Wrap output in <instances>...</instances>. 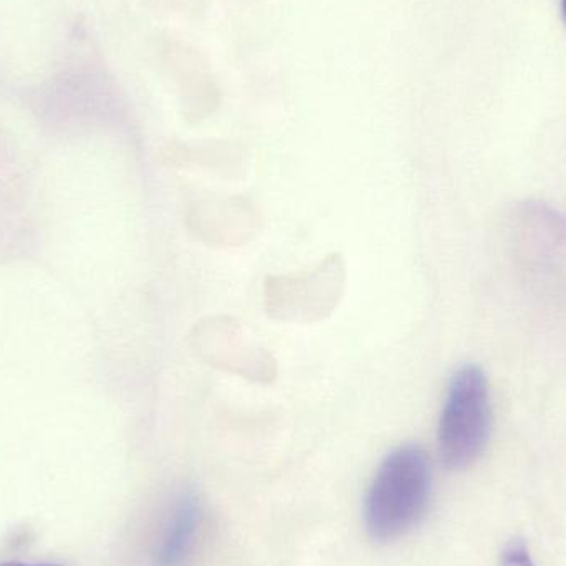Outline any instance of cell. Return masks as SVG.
Here are the masks:
<instances>
[{
  "mask_svg": "<svg viewBox=\"0 0 566 566\" xmlns=\"http://www.w3.org/2000/svg\"><path fill=\"white\" fill-rule=\"evenodd\" d=\"M431 464L421 446H399L379 465L365 502V524L376 542H392L411 531L431 497Z\"/></svg>",
  "mask_w": 566,
  "mask_h": 566,
  "instance_id": "1",
  "label": "cell"
},
{
  "mask_svg": "<svg viewBox=\"0 0 566 566\" xmlns=\"http://www.w3.org/2000/svg\"><path fill=\"white\" fill-rule=\"evenodd\" d=\"M492 411L485 373L464 365L452 375L446 392L438 442L442 464L451 471L471 468L488 448Z\"/></svg>",
  "mask_w": 566,
  "mask_h": 566,
  "instance_id": "2",
  "label": "cell"
},
{
  "mask_svg": "<svg viewBox=\"0 0 566 566\" xmlns=\"http://www.w3.org/2000/svg\"><path fill=\"white\" fill-rule=\"evenodd\" d=\"M201 502L195 492L176 499L156 547V566H186L195 552L201 527Z\"/></svg>",
  "mask_w": 566,
  "mask_h": 566,
  "instance_id": "3",
  "label": "cell"
},
{
  "mask_svg": "<svg viewBox=\"0 0 566 566\" xmlns=\"http://www.w3.org/2000/svg\"><path fill=\"white\" fill-rule=\"evenodd\" d=\"M502 566H535V564L527 547L521 542H514L505 547L502 554Z\"/></svg>",
  "mask_w": 566,
  "mask_h": 566,
  "instance_id": "4",
  "label": "cell"
},
{
  "mask_svg": "<svg viewBox=\"0 0 566 566\" xmlns=\"http://www.w3.org/2000/svg\"><path fill=\"white\" fill-rule=\"evenodd\" d=\"M0 566H55V565H30V564H19V562H9V564H0Z\"/></svg>",
  "mask_w": 566,
  "mask_h": 566,
  "instance_id": "5",
  "label": "cell"
},
{
  "mask_svg": "<svg viewBox=\"0 0 566 566\" xmlns=\"http://www.w3.org/2000/svg\"><path fill=\"white\" fill-rule=\"evenodd\" d=\"M564 13H565V19H566V0H564Z\"/></svg>",
  "mask_w": 566,
  "mask_h": 566,
  "instance_id": "6",
  "label": "cell"
}]
</instances>
